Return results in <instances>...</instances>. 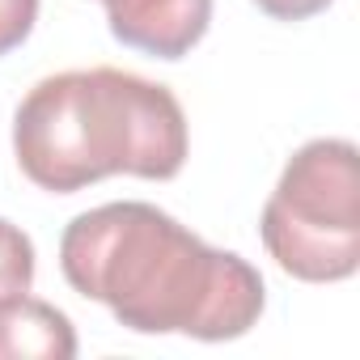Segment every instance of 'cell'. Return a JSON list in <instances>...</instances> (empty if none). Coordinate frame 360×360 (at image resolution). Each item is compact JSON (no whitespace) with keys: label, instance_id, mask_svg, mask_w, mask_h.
I'll return each mask as SVG.
<instances>
[{"label":"cell","instance_id":"obj_8","mask_svg":"<svg viewBox=\"0 0 360 360\" xmlns=\"http://www.w3.org/2000/svg\"><path fill=\"white\" fill-rule=\"evenodd\" d=\"M255 5H259L263 13H271L276 22H305V18L322 13L330 0H255Z\"/></svg>","mask_w":360,"mask_h":360},{"label":"cell","instance_id":"obj_3","mask_svg":"<svg viewBox=\"0 0 360 360\" xmlns=\"http://www.w3.org/2000/svg\"><path fill=\"white\" fill-rule=\"evenodd\" d=\"M267 255L297 280L335 284L360 267V157L352 140L292 153L259 221Z\"/></svg>","mask_w":360,"mask_h":360},{"label":"cell","instance_id":"obj_4","mask_svg":"<svg viewBox=\"0 0 360 360\" xmlns=\"http://www.w3.org/2000/svg\"><path fill=\"white\" fill-rule=\"evenodd\" d=\"M110 34L157 60H183L212 22V0H102Z\"/></svg>","mask_w":360,"mask_h":360},{"label":"cell","instance_id":"obj_5","mask_svg":"<svg viewBox=\"0 0 360 360\" xmlns=\"http://www.w3.org/2000/svg\"><path fill=\"white\" fill-rule=\"evenodd\" d=\"M77 335L68 314L26 292L0 301V360H72Z\"/></svg>","mask_w":360,"mask_h":360},{"label":"cell","instance_id":"obj_7","mask_svg":"<svg viewBox=\"0 0 360 360\" xmlns=\"http://www.w3.org/2000/svg\"><path fill=\"white\" fill-rule=\"evenodd\" d=\"M34 18H39V0H0V56H9L30 39Z\"/></svg>","mask_w":360,"mask_h":360},{"label":"cell","instance_id":"obj_6","mask_svg":"<svg viewBox=\"0 0 360 360\" xmlns=\"http://www.w3.org/2000/svg\"><path fill=\"white\" fill-rule=\"evenodd\" d=\"M34 284V246L30 238L0 217V301L30 292Z\"/></svg>","mask_w":360,"mask_h":360},{"label":"cell","instance_id":"obj_2","mask_svg":"<svg viewBox=\"0 0 360 360\" xmlns=\"http://www.w3.org/2000/svg\"><path fill=\"white\" fill-rule=\"evenodd\" d=\"M13 153L30 183L56 195L110 174L161 183L187 161V115L165 85L123 68L56 72L22 98Z\"/></svg>","mask_w":360,"mask_h":360},{"label":"cell","instance_id":"obj_1","mask_svg":"<svg viewBox=\"0 0 360 360\" xmlns=\"http://www.w3.org/2000/svg\"><path fill=\"white\" fill-rule=\"evenodd\" d=\"M64 280L102 301L127 330L242 339L263 314V276L233 250H212L153 204H102L60 238Z\"/></svg>","mask_w":360,"mask_h":360}]
</instances>
